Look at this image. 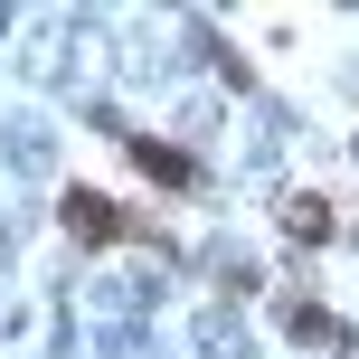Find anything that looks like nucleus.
Here are the masks:
<instances>
[{
    "label": "nucleus",
    "instance_id": "obj_3",
    "mask_svg": "<svg viewBox=\"0 0 359 359\" xmlns=\"http://www.w3.org/2000/svg\"><path fill=\"white\" fill-rule=\"evenodd\" d=\"M284 236H293V246H322V236H331V198H293V208H284Z\"/></svg>",
    "mask_w": 359,
    "mask_h": 359
},
{
    "label": "nucleus",
    "instance_id": "obj_2",
    "mask_svg": "<svg viewBox=\"0 0 359 359\" xmlns=\"http://www.w3.org/2000/svg\"><path fill=\"white\" fill-rule=\"evenodd\" d=\"M133 161H142L151 180H170V189H189V180H198V161H189V151H170V142H133Z\"/></svg>",
    "mask_w": 359,
    "mask_h": 359
},
{
    "label": "nucleus",
    "instance_id": "obj_1",
    "mask_svg": "<svg viewBox=\"0 0 359 359\" xmlns=\"http://www.w3.org/2000/svg\"><path fill=\"white\" fill-rule=\"evenodd\" d=\"M57 217H67L76 246H123V236H151V217H123L104 189H67V198H57Z\"/></svg>",
    "mask_w": 359,
    "mask_h": 359
}]
</instances>
